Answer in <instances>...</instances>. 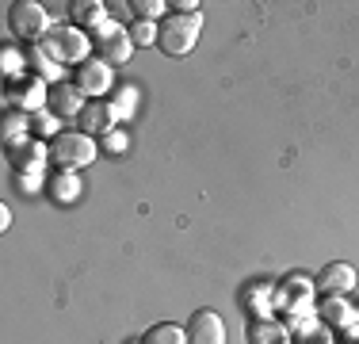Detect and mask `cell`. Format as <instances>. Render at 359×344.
Segmentation results:
<instances>
[{"mask_svg":"<svg viewBox=\"0 0 359 344\" xmlns=\"http://www.w3.org/2000/svg\"><path fill=\"white\" fill-rule=\"evenodd\" d=\"M8 27H12L15 39H23V46H39V42H46V34L54 31L57 23L50 20V12L39 0H15V4L8 8Z\"/></svg>","mask_w":359,"mask_h":344,"instance_id":"1","label":"cell"},{"mask_svg":"<svg viewBox=\"0 0 359 344\" xmlns=\"http://www.w3.org/2000/svg\"><path fill=\"white\" fill-rule=\"evenodd\" d=\"M96 157H100V142L88 138L84 131H62L50 142V161H54V168L76 172V168H88Z\"/></svg>","mask_w":359,"mask_h":344,"instance_id":"2","label":"cell"},{"mask_svg":"<svg viewBox=\"0 0 359 344\" xmlns=\"http://www.w3.org/2000/svg\"><path fill=\"white\" fill-rule=\"evenodd\" d=\"M199 31H203V12L195 15H180V12H168L161 20V34H157V46L165 50L168 58H184L195 50L199 42Z\"/></svg>","mask_w":359,"mask_h":344,"instance_id":"3","label":"cell"},{"mask_svg":"<svg viewBox=\"0 0 359 344\" xmlns=\"http://www.w3.org/2000/svg\"><path fill=\"white\" fill-rule=\"evenodd\" d=\"M57 65H84L92 54V34H84L81 27L65 23V27H54L46 34V42H39Z\"/></svg>","mask_w":359,"mask_h":344,"instance_id":"4","label":"cell"},{"mask_svg":"<svg viewBox=\"0 0 359 344\" xmlns=\"http://www.w3.org/2000/svg\"><path fill=\"white\" fill-rule=\"evenodd\" d=\"M313 291H318V283L310 279L306 272H287L283 279L276 283V314L294 317V314H310L313 310Z\"/></svg>","mask_w":359,"mask_h":344,"instance_id":"5","label":"cell"},{"mask_svg":"<svg viewBox=\"0 0 359 344\" xmlns=\"http://www.w3.org/2000/svg\"><path fill=\"white\" fill-rule=\"evenodd\" d=\"M4 107L8 111H23V115H35V111L50 107V84L39 81L35 73H20L4 84Z\"/></svg>","mask_w":359,"mask_h":344,"instance_id":"6","label":"cell"},{"mask_svg":"<svg viewBox=\"0 0 359 344\" xmlns=\"http://www.w3.org/2000/svg\"><path fill=\"white\" fill-rule=\"evenodd\" d=\"M92 50H96V58L107 62V65H126L130 54H134V39H130L126 27H118V23L111 20V23H104V27L92 34Z\"/></svg>","mask_w":359,"mask_h":344,"instance_id":"7","label":"cell"},{"mask_svg":"<svg viewBox=\"0 0 359 344\" xmlns=\"http://www.w3.org/2000/svg\"><path fill=\"white\" fill-rule=\"evenodd\" d=\"M73 84L88 100H100V96H107V92L115 88V69H111L107 62H100V58H88L84 65L73 69Z\"/></svg>","mask_w":359,"mask_h":344,"instance_id":"8","label":"cell"},{"mask_svg":"<svg viewBox=\"0 0 359 344\" xmlns=\"http://www.w3.org/2000/svg\"><path fill=\"white\" fill-rule=\"evenodd\" d=\"M237 306L249 314V322H256V317H276V283L249 279L237 291Z\"/></svg>","mask_w":359,"mask_h":344,"instance_id":"9","label":"cell"},{"mask_svg":"<svg viewBox=\"0 0 359 344\" xmlns=\"http://www.w3.org/2000/svg\"><path fill=\"white\" fill-rule=\"evenodd\" d=\"M184 329H187V340L191 344H226V322H222L210 306L195 310Z\"/></svg>","mask_w":359,"mask_h":344,"instance_id":"10","label":"cell"},{"mask_svg":"<svg viewBox=\"0 0 359 344\" xmlns=\"http://www.w3.org/2000/svg\"><path fill=\"white\" fill-rule=\"evenodd\" d=\"M318 291L321 295H352L355 291V283H359V275L352 264H344V260H332V264H325L318 279Z\"/></svg>","mask_w":359,"mask_h":344,"instance_id":"11","label":"cell"},{"mask_svg":"<svg viewBox=\"0 0 359 344\" xmlns=\"http://www.w3.org/2000/svg\"><path fill=\"white\" fill-rule=\"evenodd\" d=\"M81 131L88 134V138H104L115 131V123H118V115H115V107H111V100H88V107L81 111Z\"/></svg>","mask_w":359,"mask_h":344,"instance_id":"12","label":"cell"},{"mask_svg":"<svg viewBox=\"0 0 359 344\" xmlns=\"http://www.w3.org/2000/svg\"><path fill=\"white\" fill-rule=\"evenodd\" d=\"M84 107H88V96H84L73 81H62V84L50 88V111H54L57 119H81Z\"/></svg>","mask_w":359,"mask_h":344,"instance_id":"13","label":"cell"},{"mask_svg":"<svg viewBox=\"0 0 359 344\" xmlns=\"http://www.w3.org/2000/svg\"><path fill=\"white\" fill-rule=\"evenodd\" d=\"M69 20H73V27H81L84 34H96L104 23H111V12H107L104 0H73Z\"/></svg>","mask_w":359,"mask_h":344,"instance_id":"14","label":"cell"},{"mask_svg":"<svg viewBox=\"0 0 359 344\" xmlns=\"http://www.w3.org/2000/svg\"><path fill=\"white\" fill-rule=\"evenodd\" d=\"M8 157H12L15 172H46L50 145L39 142V138H31V142H23V145H15V150H8Z\"/></svg>","mask_w":359,"mask_h":344,"instance_id":"15","label":"cell"},{"mask_svg":"<svg viewBox=\"0 0 359 344\" xmlns=\"http://www.w3.org/2000/svg\"><path fill=\"white\" fill-rule=\"evenodd\" d=\"M81 192H84V184H81V176H76V172L54 168L46 176V195L54 203H76V199H81Z\"/></svg>","mask_w":359,"mask_h":344,"instance_id":"16","label":"cell"},{"mask_svg":"<svg viewBox=\"0 0 359 344\" xmlns=\"http://www.w3.org/2000/svg\"><path fill=\"white\" fill-rule=\"evenodd\" d=\"M313 310H318L321 325H329V329H340V325H348L355 317V306L348 303V295H321V303Z\"/></svg>","mask_w":359,"mask_h":344,"instance_id":"17","label":"cell"},{"mask_svg":"<svg viewBox=\"0 0 359 344\" xmlns=\"http://www.w3.org/2000/svg\"><path fill=\"white\" fill-rule=\"evenodd\" d=\"M245 340L249 344H290V329L279 317H256V322H249Z\"/></svg>","mask_w":359,"mask_h":344,"instance_id":"18","label":"cell"},{"mask_svg":"<svg viewBox=\"0 0 359 344\" xmlns=\"http://www.w3.org/2000/svg\"><path fill=\"white\" fill-rule=\"evenodd\" d=\"M0 138H4L8 150L31 142V115H23V111H4V119H0Z\"/></svg>","mask_w":359,"mask_h":344,"instance_id":"19","label":"cell"},{"mask_svg":"<svg viewBox=\"0 0 359 344\" xmlns=\"http://www.w3.org/2000/svg\"><path fill=\"white\" fill-rule=\"evenodd\" d=\"M27 73H35L39 81L50 84V88H54V84H62V65H57L42 46H27Z\"/></svg>","mask_w":359,"mask_h":344,"instance_id":"20","label":"cell"},{"mask_svg":"<svg viewBox=\"0 0 359 344\" xmlns=\"http://www.w3.org/2000/svg\"><path fill=\"white\" fill-rule=\"evenodd\" d=\"M142 344H191V340H187V329H184V325H176V322H157V325H149V329H145Z\"/></svg>","mask_w":359,"mask_h":344,"instance_id":"21","label":"cell"},{"mask_svg":"<svg viewBox=\"0 0 359 344\" xmlns=\"http://www.w3.org/2000/svg\"><path fill=\"white\" fill-rule=\"evenodd\" d=\"M57 134H62V119H57L50 107H42V111L31 115V138H39V142H54Z\"/></svg>","mask_w":359,"mask_h":344,"instance_id":"22","label":"cell"},{"mask_svg":"<svg viewBox=\"0 0 359 344\" xmlns=\"http://www.w3.org/2000/svg\"><path fill=\"white\" fill-rule=\"evenodd\" d=\"M0 69H4L8 81L20 77V73H27V50H15L12 42H4V46H0Z\"/></svg>","mask_w":359,"mask_h":344,"instance_id":"23","label":"cell"},{"mask_svg":"<svg viewBox=\"0 0 359 344\" xmlns=\"http://www.w3.org/2000/svg\"><path fill=\"white\" fill-rule=\"evenodd\" d=\"M111 107H115L118 119H130L134 111H138V88H130V84H118V88H115V100H111Z\"/></svg>","mask_w":359,"mask_h":344,"instance_id":"24","label":"cell"},{"mask_svg":"<svg viewBox=\"0 0 359 344\" xmlns=\"http://www.w3.org/2000/svg\"><path fill=\"white\" fill-rule=\"evenodd\" d=\"M126 8H134V15H138V20H165V8H172V4H165V0H130V4Z\"/></svg>","mask_w":359,"mask_h":344,"instance_id":"25","label":"cell"},{"mask_svg":"<svg viewBox=\"0 0 359 344\" xmlns=\"http://www.w3.org/2000/svg\"><path fill=\"white\" fill-rule=\"evenodd\" d=\"M157 34H161V23H149V20H138L130 27L134 46H157Z\"/></svg>","mask_w":359,"mask_h":344,"instance_id":"26","label":"cell"},{"mask_svg":"<svg viewBox=\"0 0 359 344\" xmlns=\"http://www.w3.org/2000/svg\"><path fill=\"white\" fill-rule=\"evenodd\" d=\"M46 184V172H15V187L20 192H39Z\"/></svg>","mask_w":359,"mask_h":344,"instance_id":"27","label":"cell"},{"mask_svg":"<svg viewBox=\"0 0 359 344\" xmlns=\"http://www.w3.org/2000/svg\"><path fill=\"white\" fill-rule=\"evenodd\" d=\"M126 145H130V138L123 131H111V134L100 138V150H107V153H126Z\"/></svg>","mask_w":359,"mask_h":344,"instance_id":"28","label":"cell"},{"mask_svg":"<svg viewBox=\"0 0 359 344\" xmlns=\"http://www.w3.org/2000/svg\"><path fill=\"white\" fill-rule=\"evenodd\" d=\"M12 226V211H8V206H0V230H8Z\"/></svg>","mask_w":359,"mask_h":344,"instance_id":"29","label":"cell"},{"mask_svg":"<svg viewBox=\"0 0 359 344\" xmlns=\"http://www.w3.org/2000/svg\"><path fill=\"white\" fill-rule=\"evenodd\" d=\"M126 344H142V340H126Z\"/></svg>","mask_w":359,"mask_h":344,"instance_id":"30","label":"cell"},{"mask_svg":"<svg viewBox=\"0 0 359 344\" xmlns=\"http://www.w3.org/2000/svg\"><path fill=\"white\" fill-rule=\"evenodd\" d=\"M355 317H359V310H355Z\"/></svg>","mask_w":359,"mask_h":344,"instance_id":"31","label":"cell"}]
</instances>
